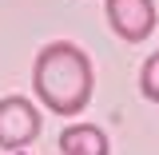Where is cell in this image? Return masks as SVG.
<instances>
[{
  "label": "cell",
  "mask_w": 159,
  "mask_h": 155,
  "mask_svg": "<svg viewBox=\"0 0 159 155\" xmlns=\"http://www.w3.org/2000/svg\"><path fill=\"white\" fill-rule=\"evenodd\" d=\"M60 151L64 155H107V135L96 123H68L60 131Z\"/></svg>",
  "instance_id": "4"
},
{
  "label": "cell",
  "mask_w": 159,
  "mask_h": 155,
  "mask_svg": "<svg viewBox=\"0 0 159 155\" xmlns=\"http://www.w3.org/2000/svg\"><path fill=\"white\" fill-rule=\"evenodd\" d=\"M32 88H36V99L52 116H64V119L80 116L92 103V88H96V72H92L88 52L72 40L44 44L36 64H32Z\"/></svg>",
  "instance_id": "1"
},
{
  "label": "cell",
  "mask_w": 159,
  "mask_h": 155,
  "mask_svg": "<svg viewBox=\"0 0 159 155\" xmlns=\"http://www.w3.org/2000/svg\"><path fill=\"white\" fill-rule=\"evenodd\" d=\"M139 92L151 99V103H159V52L143 60V72H139Z\"/></svg>",
  "instance_id": "5"
},
{
  "label": "cell",
  "mask_w": 159,
  "mask_h": 155,
  "mask_svg": "<svg viewBox=\"0 0 159 155\" xmlns=\"http://www.w3.org/2000/svg\"><path fill=\"white\" fill-rule=\"evenodd\" d=\"M103 12L111 32L127 44H139L155 32V0H107Z\"/></svg>",
  "instance_id": "3"
},
{
  "label": "cell",
  "mask_w": 159,
  "mask_h": 155,
  "mask_svg": "<svg viewBox=\"0 0 159 155\" xmlns=\"http://www.w3.org/2000/svg\"><path fill=\"white\" fill-rule=\"evenodd\" d=\"M40 135V107L28 96H4L0 99V147L20 151Z\"/></svg>",
  "instance_id": "2"
}]
</instances>
